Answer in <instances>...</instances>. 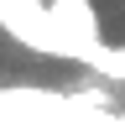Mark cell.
I'll list each match as a JSON object with an SVG mask.
<instances>
[{
  "label": "cell",
  "instance_id": "277c9868",
  "mask_svg": "<svg viewBox=\"0 0 125 125\" xmlns=\"http://www.w3.org/2000/svg\"><path fill=\"white\" fill-rule=\"evenodd\" d=\"M120 115H125V109H120Z\"/></svg>",
  "mask_w": 125,
  "mask_h": 125
},
{
  "label": "cell",
  "instance_id": "7a4b0ae2",
  "mask_svg": "<svg viewBox=\"0 0 125 125\" xmlns=\"http://www.w3.org/2000/svg\"><path fill=\"white\" fill-rule=\"evenodd\" d=\"M89 68L104 78V83H125V47H109V42H99V47H89Z\"/></svg>",
  "mask_w": 125,
  "mask_h": 125
},
{
  "label": "cell",
  "instance_id": "3957f363",
  "mask_svg": "<svg viewBox=\"0 0 125 125\" xmlns=\"http://www.w3.org/2000/svg\"><path fill=\"white\" fill-rule=\"evenodd\" d=\"M0 5H47V0H0Z\"/></svg>",
  "mask_w": 125,
  "mask_h": 125
},
{
  "label": "cell",
  "instance_id": "6da1fadb",
  "mask_svg": "<svg viewBox=\"0 0 125 125\" xmlns=\"http://www.w3.org/2000/svg\"><path fill=\"white\" fill-rule=\"evenodd\" d=\"M47 16H52L57 37L68 42L73 62H83L89 47H99V10H94V0H47Z\"/></svg>",
  "mask_w": 125,
  "mask_h": 125
}]
</instances>
